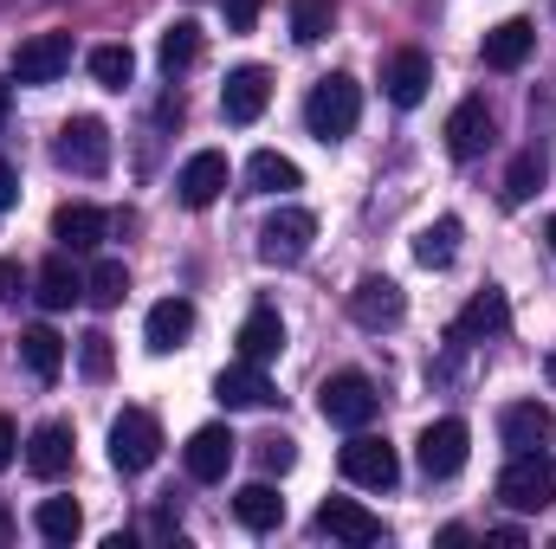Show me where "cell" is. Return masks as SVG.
I'll return each mask as SVG.
<instances>
[{
    "mask_svg": "<svg viewBox=\"0 0 556 549\" xmlns=\"http://www.w3.org/2000/svg\"><path fill=\"white\" fill-rule=\"evenodd\" d=\"M356 117H363V85H356L350 72H330V78L311 85V98H304V130L317 142H343L356 130Z\"/></svg>",
    "mask_w": 556,
    "mask_h": 549,
    "instance_id": "obj_1",
    "label": "cell"
},
{
    "mask_svg": "<svg viewBox=\"0 0 556 549\" xmlns=\"http://www.w3.org/2000/svg\"><path fill=\"white\" fill-rule=\"evenodd\" d=\"M498 498L511 511H544V505H556V459H544V446L538 452H511V465L498 472Z\"/></svg>",
    "mask_w": 556,
    "mask_h": 549,
    "instance_id": "obj_2",
    "label": "cell"
},
{
    "mask_svg": "<svg viewBox=\"0 0 556 549\" xmlns=\"http://www.w3.org/2000/svg\"><path fill=\"white\" fill-rule=\"evenodd\" d=\"M376 408H382V395H376V382H369V375H356V369H343V375H330V382L317 388V413H324L330 426H343V433L369 426Z\"/></svg>",
    "mask_w": 556,
    "mask_h": 549,
    "instance_id": "obj_3",
    "label": "cell"
},
{
    "mask_svg": "<svg viewBox=\"0 0 556 549\" xmlns=\"http://www.w3.org/2000/svg\"><path fill=\"white\" fill-rule=\"evenodd\" d=\"M155 452H162V426H155V413L149 408H124L117 420H111V465H117L124 478L149 472Z\"/></svg>",
    "mask_w": 556,
    "mask_h": 549,
    "instance_id": "obj_4",
    "label": "cell"
},
{
    "mask_svg": "<svg viewBox=\"0 0 556 549\" xmlns=\"http://www.w3.org/2000/svg\"><path fill=\"white\" fill-rule=\"evenodd\" d=\"M337 465H343V478H350V485H363V491H389V485L402 478L395 446H389V439H376V433H363V426H356V439L343 446V459H337Z\"/></svg>",
    "mask_w": 556,
    "mask_h": 549,
    "instance_id": "obj_5",
    "label": "cell"
},
{
    "mask_svg": "<svg viewBox=\"0 0 556 549\" xmlns=\"http://www.w3.org/2000/svg\"><path fill=\"white\" fill-rule=\"evenodd\" d=\"M72 72V33H33L13 46V78L20 85H52Z\"/></svg>",
    "mask_w": 556,
    "mask_h": 549,
    "instance_id": "obj_6",
    "label": "cell"
},
{
    "mask_svg": "<svg viewBox=\"0 0 556 549\" xmlns=\"http://www.w3.org/2000/svg\"><path fill=\"white\" fill-rule=\"evenodd\" d=\"M59 168H72V175H104L111 168V130L98 124V117H72L65 130H59Z\"/></svg>",
    "mask_w": 556,
    "mask_h": 549,
    "instance_id": "obj_7",
    "label": "cell"
},
{
    "mask_svg": "<svg viewBox=\"0 0 556 549\" xmlns=\"http://www.w3.org/2000/svg\"><path fill=\"white\" fill-rule=\"evenodd\" d=\"M311 240H317V220L304 207H278L273 220L260 227V259L266 266H298L311 253Z\"/></svg>",
    "mask_w": 556,
    "mask_h": 549,
    "instance_id": "obj_8",
    "label": "cell"
},
{
    "mask_svg": "<svg viewBox=\"0 0 556 549\" xmlns=\"http://www.w3.org/2000/svg\"><path fill=\"white\" fill-rule=\"evenodd\" d=\"M350 317H356L363 330H395V323L408 317V297H402L395 278H363V284L350 291Z\"/></svg>",
    "mask_w": 556,
    "mask_h": 549,
    "instance_id": "obj_9",
    "label": "cell"
},
{
    "mask_svg": "<svg viewBox=\"0 0 556 549\" xmlns=\"http://www.w3.org/2000/svg\"><path fill=\"white\" fill-rule=\"evenodd\" d=\"M233 433L227 426H194L188 433V446H181V459H188V478L194 485H220L227 478V465H233Z\"/></svg>",
    "mask_w": 556,
    "mask_h": 549,
    "instance_id": "obj_10",
    "label": "cell"
},
{
    "mask_svg": "<svg viewBox=\"0 0 556 549\" xmlns=\"http://www.w3.org/2000/svg\"><path fill=\"white\" fill-rule=\"evenodd\" d=\"M317 531H324V537H337V544H356V549L382 544V518H376V511H363L356 498H324V505H317Z\"/></svg>",
    "mask_w": 556,
    "mask_h": 549,
    "instance_id": "obj_11",
    "label": "cell"
},
{
    "mask_svg": "<svg viewBox=\"0 0 556 549\" xmlns=\"http://www.w3.org/2000/svg\"><path fill=\"white\" fill-rule=\"evenodd\" d=\"M266 98H273V78H266V65H240V72H227L220 117H227V124H260V117H266Z\"/></svg>",
    "mask_w": 556,
    "mask_h": 549,
    "instance_id": "obj_12",
    "label": "cell"
},
{
    "mask_svg": "<svg viewBox=\"0 0 556 549\" xmlns=\"http://www.w3.org/2000/svg\"><path fill=\"white\" fill-rule=\"evenodd\" d=\"M227 155L220 149H201V155H188V168L175 175V194H181V207H214L220 194H227Z\"/></svg>",
    "mask_w": 556,
    "mask_h": 549,
    "instance_id": "obj_13",
    "label": "cell"
},
{
    "mask_svg": "<svg viewBox=\"0 0 556 549\" xmlns=\"http://www.w3.org/2000/svg\"><path fill=\"white\" fill-rule=\"evenodd\" d=\"M466 420H433L427 433H420V472L427 478H453L459 465H466Z\"/></svg>",
    "mask_w": 556,
    "mask_h": 549,
    "instance_id": "obj_14",
    "label": "cell"
},
{
    "mask_svg": "<svg viewBox=\"0 0 556 549\" xmlns=\"http://www.w3.org/2000/svg\"><path fill=\"white\" fill-rule=\"evenodd\" d=\"M446 149H453L459 162H472V155L492 149V104H485V98L453 104V117H446Z\"/></svg>",
    "mask_w": 556,
    "mask_h": 549,
    "instance_id": "obj_15",
    "label": "cell"
},
{
    "mask_svg": "<svg viewBox=\"0 0 556 549\" xmlns=\"http://www.w3.org/2000/svg\"><path fill=\"white\" fill-rule=\"evenodd\" d=\"M427 85H433L427 52H395V59L382 65V98H389L395 111H415L420 98H427Z\"/></svg>",
    "mask_w": 556,
    "mask_h": 549,
    "instance_id": "obj_16",
    "label": "cell"
},
{
    "mask_svg": "<svg viewBox=\"0 0 556 549\" xmlns=\"http://www.w3.org/2000/svg\"><path fill=\"white\" fill-rule=\"evenodd\" d=\"M194 336V304L188 297H162L149 317H142V343L155 349V356H168V349H181Z\"/></svg>",
    "mask_w": 556,
    "mask_h": 549,
    "instance_id": "obj_17",
    "label": "cell"
},
{
    "mask_svg": "<svg viewBox=\"0 0 556 549\" xmlns=\"http://www.w3.org/2000/svg\"><path fill=\"white\" fill-rule=\"evenodd\" d=\"M214 395H220V408H266L273 401V382H266V362H233V369H220L214 375Z\"/></svg>",
    "mask_w": 556,
    "mask_h": 549,
    "instance_id": "obj_18",
    "label": "cell"
},
{
    "mask_svg": "<svg viewBox=\"0 0 556 549\" xmlns=\"http://www.w3.org/2000/svg\"><path fill=\"white\" fill-rule=\"evenodd\" d=\"M26 465H33V478H65L72 472V426L65 420H46L33 439H26Z\"/></svg>",
    "mask_w": 556,
    "mask_h": 549,
    "instance_id": "obj_19",
    "label": "cell"
},
{
    "mask_svg": "<svg viewBox=\"0 0 556 549\" xmlns=\"http://www.w3.org/2000/svg\"><path fill=\"white\" fill-rule=\"evenodd\" d=\"M551 408L544 401H511V408L498 413V439L511 446V452H538L544 439H551Z\"/></svg>",
    "mask_w": 556,
    "mask_h": 549,
    "instance_id": "obj_20",
    "label": "cell"
},
{
    "mask_svg": "<svg viewBox=\"0 0 556 549\" xmlns=\"http://www.w3.org/2000/svg\"><path fill=\"white\" fill-rule=\"evenodd\" d=\"M52 240H59V253H91V246L104 240V214H98L91 201H65V207L52 214Z\"/></svg>",
    "mask_w": 556,
    "mask_h": 549,
    "instance_id": "obj_21",
    "label": "cell"
},
{
    "mask_svg": "<svg viewBox=\"0 0 556 549\" xmlns=\"http://www.w3.org/2000/svg\"><path fill=\"white\" fill-rule=\"evenodd\" d=\"M531 46H538V26H531V20H498V26L485 33V65H492V72H518V65L531 59Z\"/></svg>",
    "mask_w": 556,
    "mask_h": 549,
    "instance_id": "obj_22",
    "label": "cell"
},
{
    "mask_svg": "<svg viewBox=\"0 0 556 549\" xmlns=\"http://www.w3.org/2000/svg\"><path fill=\"white\" fill-rule=\"evenodd\" d=\"M511 323V304H505V291H479L459 317H453V343H479V336H498Z\"/></svg>",
    "mask_w": 556,
    "mask_h": 549,
    "instance_id": "obj_23",
    "label": "cell"
},
{
    "mask_svg": "<svg viewBox=\"0 0 556 549\" xmlns=\"http://www.w3.org/2000/svg\"><path fill=\"white\" fill-rule=\"evenodd\" d=\"M20 362H26V375H33V382H52V375L65 369V336H59V330H46V323L20 330Z\"/></svg>",
    "mask_w": 556,
    "mask_h": 549,
    "instance_id": "obj_24",
    "label": "cell"
},
{
    "mask_svg": "<svg viewBox=\"0 0 556 549\" xmlns=\"http://www.w3.org/2000/svg\"><path fill=\"white\" fill-rule=\"evenodd\" d=\"M233 343H240V356H247V362H273L278 349H285V317L260 304V310L240 323V336H233Z\"/></svg>",
    "mask_w": 556,
    "mask_h": 549,
    "instance_id": "obj_25",
    "label": "cell"
},
{
    "mask_svg": "<svg viewBox=\"0 0 556 549\" xmlns=\"http://www.w3.org/2000/svg\"><path fill=\"white\" fill-rule=\"evenodd\" d=\"M233 518H240L247 531H278V524H285V498H278L266 478H260V485H240V491H233Z\"/></svg>",
    "mask_w": 556,
    "mask_h": 549,
    "instance_id": "obj_26",
    "label": "cell"
},
{
    "mask_svg": "<svg viewBox=\"0 0 556 549\" xmlns=\"http://www.w3.org/2000/svg\"><path fill=\"white\" fill-rule=\"evenodd\" d=\"M78 297H85V278L72 272L65 253H52V259L39 266V304H46V310H72Z\"/></svg>",
    "mask_w": 556,
    "mask_h": 549,
    "instance_id": "obj_27",
    "label": "cell"
},
{
    "mask_svg": "<svg viewBox=\"0 0 556 549\" xmlns=\"http://www.w3.org/2000/svg\"><path fill=\"white\" fill-rule=\"evenodd\" d=\"M459 233H466V227H459L453 214H446V220H433V227H420V240H415V259L427 266V272H446V266L459 259Z\"/></svg>",
    "mask_w": 556,
    "mask_h": 549,
    "instance_id": "obj_28",
    "label": "cell"
},
{
    "mask_svg": "<svg viewBox=\"0 0 556 549\" xmlns=\"http://www.w3.org/2000/svg\"><path fill=\"white\" fill-rule=\"evenodd\" d=\"M247 181H253V194H291V188H298V162L278 155V149H260V155L247 162Z\"/></svg>",
    "mask_w": 556,
    "mask_h": 549,
    "instance_id": "obj_29",
    "label": "cell"
},
{
    "mask_svg": "<svg viewBox=\"0 0 556 549\" xmlns=\"http://www.w3.org/2000/svg\"><path fill=\"white\" fill-rule=\"evenodd\" d=\"M33 531H39L46 544H72V537L85 531V511H78L72 498H46V505L33 511Z\"/></svg>",
    "mask_w": 556,
    "mask_h": 549,
    "instance_id": "obj_30",
    "label": "cell"
},
{
    "mask_svg": "<svg viewBox=\"0 0 556 549\" xmlns=\"http://www.w3.org/2000/svg\"><path fill=\"white\" fill-rule=\"evenodd\" d=\"M194 59H201V26H194V20H175V26L162 33V72L175 78V72H188Z\"/></svg>",
    "mask_w": 556,
    "mask_h": 549,
    "instance_id": "obj_31",
    "label": "cell"
},
{
    "mask_svg": "<svg viewBox=\"0 0 556 549\" xmlns=\"http://www.w3.org/2000/svg\"><path fill=\"white\" fill-rule=\"evenodd\" d=\"M91 78H98L104 91H124V85L137 78V52H130V46H98V52H91Z\"/></svg>",
    "mask_w": 556,
    "mask_h": 549,
    "instance_id": "obj_32",
    "label": "cell"
},
{
    "mask_svg": "<svg viewBox=\"0 0 556 549\" xmlns=\"http://www.w3.org/2000/svg\"><path fill=\"white\" fill-rule=\"evenodd\" d=\"M538 188H544V149H525V155L505 168V201L518 207V201H531Z\"/></svg>",
    "mask_w": 556,
    "mask_h": 549,
    "instance_id": "obj_33",
    "label": "cell"
},
{
    "mask_svg": "<svg viewBox=\"0 0 556 549\" xmlns=\"http://www.w3.org/2000/svg\"><path fill=\"white\" fill-rule=\"evenodd\" d=\"M124 291H130L124 259H98V266H91V278H85V297H91V304H104V310H111V304H124Z\"/></svg>",
    "mask_w": 556,
    "mask_h": 549,
    "instance_id": "obj_34",
    "label": "cell"
},
{
    "mask_svg": "<svg viewBox=\"0 0 556 549\" xmlns=\"http://www.w3.org/2000/svg\"><path fill=\"white\" fill-rule=\"evenodd\" d=\"M330 0H291V39L298 46H317V39H330Z\"/></svg>",
    "mask_w": 556,
    "mask_h": 549,
    "instance_id": "obj_35",
    "label": "cell"
},
{
    "mask_svg": "<svg viewBox=\"0 0 556 549\" xmlns=\"http://www.w3.org/2000/svg\"><path fill=\"white\" fill-rule=\"evenodd\" d=\"M111 362H117V356H111V336H104V330L78 336V369H85L91 382H111Z\"/></svg>",
    "mask_w": 556,
    "mask_h": 549,
    "instance_id": "obj_36",
    "label": "cell"
},
{
    "mask_svg": "<svg viewBox=\"0 0 556 549\" xmlns=\"http://www.w3.org/2000/svg\"><path fill=\"white\" fill-rule=\"evenodd\" d=\"M253 452H260V472H291V465H298V446H291L285 433H266Z\"/></svg>",
    "mask_w": 556,
    "mask_h": 549,
    "instance_id": "obj_37",
    "label": "cell"
},
{
    "mask_svg": "<svg viewBox=\"0 0 556 549\" xmlns=\"http://www.w3.org/2000/svg\"><path fill=\"white\" fill-rule=\"evenodd\" d=\"M220 13H227L233 33H253L260 26V0H220Z\"/></svg>",
    "mask_w": 556,
    "mask_h": 549,
    "instance_id": "obj_38",
    "label": "cell"
},
{
    "mask_svg": "<svg viewBox=\"0 0 556 549\" xmlns=\"http://www.w3.org/2000/svg\"><path fill=\"white\" fill-rule=\"evenodd\" d=\"M13 452H20V426H13V420L0 413V472L13 465Z\"/></svg>",
    "mask_w": 556,
    "mask_h": 549,
    "instance_id": "obj_39",
    "label": "cell"
},
{
    "mask_svg": "<svg viewBox=\"0 0 556 549\" xmlns=\"http://www.w3.org/2000/svg\"><path fill=\"white\" fill-rule=\"evenodd\" d=\"M20 201V175H13V162H0V214Z\"/></svg>",
    "mask_w": 556,
    "mask_h": 549,
    "instance_id": "obj_40",
    "label": "cell"
},
{
    "mask_svg": "<svg viewBox=\"0 0 556 549\" xmlns=\"http://www.w3.org/2000/svg\"><path fill=\"white\" fill-rule=\"evenodd\" d=\"M20 284H26L20 266H13V259H0V304H7V297H20Z\"/></svg>",
    "mask_w": 556,
    "mask_h": 549,
    "instance_id": "obj_41",
    "label": "cell"
},
{
    "mask_svg": "<svg viewBox=\"0 0 556 549\" xmlns=\"http://www.w3.org/2000/svg\"><path fill=\"white\" fill-rule=\"evenodd\" d=\"M492 544H498V549H525V531H518V524H498V531H492Z\"/></svg>",
    "mask_w": 556,
    "mask_h": 549,
    "instance_id": "obj_42",
    "label": "cell"
},
{
    "mask_svg": "<svg viewBox=\"0 0 556 549\" xmlns=\"http://www.w3.org/2000/svg\"><path fill=\"white\" fill-rule=\"evenodd\" d=\"M7 537H13V518H7V505H0V544H7Z\"/></svg>",
    "mask_w": 556,
    "mask_h": 549,
    "instance_id": "obj_43",
    "label": "cell"
},
{
    "mask_svg": "<svg viewBox=\"0 0 556 549\" xmlns=\"http://www.w3.org/2000/svg\"><path fill=\"white\" fill-rule=\"evenodd\" d=\"M544 375H551V388H556V349H551V362H544Z\"/></svg>",
    "mask_w": 556,
    "mask_h": 549,
    "instance_id": "obj_44",
    "label": "cell"
},
{
    "mask_svg": "<svg viewBox=\"0 0 556 549\" xmlns=\"http://www.w3.org/2000/svg\"><path fill=\"white\" fill-rule=\"evenodd\" d=\"M544 240H551V253H556V214H551V227H544Z\"/></svg>",
    "mask_w": 556,
    "mask_h": 549,
    "instance_id": "obj_45",
    "label": "cell"
},
{
    "mask_svg": "<svg viewBox=\"0 0 556 549\" xmlns=\"http://www.w3.org/2000/svg\"><path fill=\"white\" fill-rule=\"evenodd\" d=\"M0 124H7V85H0Z\"/></svg>",
    "mask_w": 556,
    "mask_h": 549,
    "instance_id": "obj_46",
    "label": "cell"
}]
</instances>
